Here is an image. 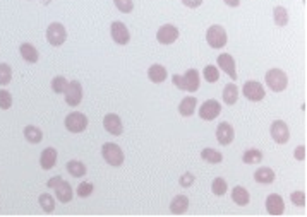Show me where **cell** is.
<instances>
[{"label":"cell","mask_w":307,"mask_h":217,"mask_svg":"<svg viewBox=\"0 0 307 217\" xmlns=\"http://www.w3.org/2000/svg\"><path fill=\"white\" fill-rule=\"evenodd\" d=\"M172 81H174V84L180 91L196 93V91L199 89V72H197L196 68H189V70L185 72L184 76H179V74H175V76L172 77Z\"/></svg>","instance_id":"6da1fadb"},{"label":"cell","mask_w":307,"mask_h":217,"mask_svg":"<svg viewBox=\"0 0 307 217\" xmlns=\"http://www.w3.org/2000/svg\"><path fill=\"white\" fill-rule=\"evenodd\" d=\"M268 88L275 93H282V91L287 89L288 86V77L282 68H271V70L266 72V77H265Z\"/></svg>","instance_id":"7a4b0ae2"},{"label":"cell","mask_w":307,"mask_h":217,"mask_svg":"<svg viewBox=\"0 0 307 217\" xmlns=\"http://www.w3.org/2000/svg\"><path fill=\"white\" fill-rule=\"evenodd\" d=\"M101 156L103 159L110 164V166H122L124 164V153L122 149H120L119 146L114 144V142H107V144H103L101 147Z\"/></svg>","instance_id":"3957f363"},{"label":"cell","mask_w":307,"mask_h":217,"mask_svg":"<svg viewBox=\"0 0 307 217\" xmlns=\"http://www.w3.org/2000/svg\"><path fill=\"white\" fill-rule=\"evenodd\" d=\"M206 41L211 48L220 50L227 45V31L223 29V26L220 24H213L210 29L206 31Z\"/></svg>","instance_id":"277c9868"},{"label":"cell","mask_w":307,"mask_h":217,"mask_svg":"<svg viewBox=\"0 0 307 217\" xmlns=\"http://www.w3.org/2000/svg\"><path fill=\"white\" fill-rule=\"evenodd\" d=\"M64 123H66V128L69 130V132L81 133L88 128V116L83 115V113H79V111H74V113H71V115L66 116V121H64Z\"/></svg>","instance_id":"5b68a950"},{"label":"cell","mask_w":307,"mask_h":217,"mask_svg":"<svg viewBox=\"0 0 307 217\" xmlns=\"http://www.w3.org/2000/svg\"><path fill=\"white\" fill-rule=\"evenodd\" d=\"M46 40L52 46H62L67 40V31L64 24L60 23H52L46 28Z\"/></svg>","instance_id":"8992f818"},{"label":"cell","mask_w":307,"mask_h":217,"mask_svg":"<svg viewBox=\"0 0 307 217\" xmlns=\"http://www.w3.org/2000/svg\"><path fill=\"white\" fill-rule=\"evenodd\" d=\"M66 103L69 106L76 108L81 105L83 101V86H81L79 81H71L67 84V89H66Z\"/></svg>","instance_id":"52a82bcc"},{"label":"cell","mask_w":307,"mask_h":217,"mask_svg":"<svg viewBox=\"0 0 307 217\" xmlns=\"http://www.w3.org/2000/svg\"><path fill=\"white\" fill-rule=\"evenodd\" d=\"M270 133L276 144H287L290 140V130L283 120H275L270 127Z\"/></svg>","instance_id":"ba28073f"},{"label":"cell","mask_w":307,"mask_h":217,"mask_svg":"<svg viewBox=\"0 0 307 217\" xmlns=\"http://www.w3.org/2000/svg\"><path fill=\"white\" fill-rule=\"evenodd\" d=\"M242 93H244V96L249 99V101H254V103H258V101H263L266 96V93H265V88L261 86V82H258V81H247L244 84V88H242Z\"/></svg>","instance_id":"9c48e42d"},{"label":"cell","mask_w":307,"mask_h":217,"mask_svg":"<svg viewBox=\"0 0 307 217\" xmlns=\"http://www.w3.org/2000/svg\"><path fill=\"white\" fill-rule=\"evenodd\" d=\"M110 33H112V38H114V41L117 43V45H127V43L131 41V33H129L127 26H125L124 23H120V21L112 23Z\"/></svg>","instance_id":"30bf717a"},{"label":"cell","mask_w":307,"mask_h":217,"mask_svg":"<svg viewBox=\"0 0 307 217\" xmlns=\"http://www.w3.org/2000/svg\"><path fill=\"white\" fill-rule=\"evenodd\" d=\"M157 40L162 43V45H172V43L179 40V29H177L174 24L162 26L157 33Z\"/></svg>","instance_id":"8fae6325"},{"label":"cell","mask_w":307,"mask_h":217,"mask_svg":"<svg viewBox=\"0 0 307 217\" xmlns=\"http://www.w3.org/2000/svg\"><path fill=\"white\" fill-rule=\"evenodd\" d=\"M220 113H222V106H220V103L216 101V99H208V101L202 103V106L199 108V116L206 121L215 120Z\"/></svg>","instance_id":"7c38bea8"},{"label":"cell","mask_w":307,"mask_h":217,"mask_svg":"<svg viewBox=\"0 0 307 217\" xmlns=\"http://www.w3.org/2000/svg\"><path fill=\"white\" fill-rule=\"evenodd\" d=\"M103 127L108 133H112V135H122L124 132V125H122V120H120L119 115H115V113H108L105 115V118H103Z\"/></svg>","instance_id":"4fadbf2b"},{"label":"cell","mask_w":307,"mask_h":217,"mask_svg":"<svg viewBox=\"0 0 307 217\" xmlns=\"http://www.w3.org/2000/svg\"><path fill=\"white\" fill-rule=\"evenodd\" d=\"M233 138H235V132H233V127L230 123L223 121V123H220L218 127H216V140H218L222 146L232 144Z\"/></svg>","instance_id":"5bb4252c"},{"label":"cell","mask_w":307,"mask_h":217,"mask_svg":"<svg viewBox=\"0 0 307 217\" xmlns=\"http://www.w3.org/2000/svg\"><path fill=\"white\" fill-rule=\"evenodd\" d=\"M218 67L222 68V70L227 74L230 79L237 81V70H235V60H233V56L230 53H222L218 56Z\"/></svg>","instance_id":"9a60e30c"},{"label":"cell","mask_w":307,"mask_h":217,"mask_svg":"<svg viewBox=\"0 0 307 217\" xmlns=\"http://www.w3.org/2000/svg\"><path fill=\"white\" fill-rule=\"evenodd\" d=\"M266 210L268 214L271 215H282L285 212V203H283V198L276 193H271L268 195L266 198Z\"/></svg>","instance_id":"2e32d148"},{"label":"cell","mask_w":307,"mask_h":217,"mask_svg":"<svg viewBox=\"0 0 307 217\" xmlns=\"http://www.w3.org/2000/svg\"><path fill=\"white\" fill-rule=\"evenodd\" d=\"M55 197H57L59 202L62 203H69L72 200V197H74V192H72V186L67 183V181H60V183L55 186Z\"/></svg>","instance_id":"e0dca14e"},{"label":"cell","mask_w":307,"mask_h":217,"mask_svg":"<svg viewBox=\"0 0 307 217\" xmlns=\"http://www.w3.org/2000/svg\"><path fill=\"white\" fill-rule=\"evenodd\" d=\"M57 158H59V154H57V149H54V147H46L45 151L41 153L40 156V164H41V168L43 169H52L57 164Z\"/></svg>","instance_id":"ac0fdd59"},{"label":"cell","mask_w":307,"mask_h":217,"mask_svg":"<svg viewBox=\"0 0 307 217\" xmlns=\"http://www.w3.org/2000/svg\"><path fill=\"white\" fill-rule=\"evenodd\" d=\"M187 209H189V198L185 195H177V197H174V200L170 202V212L175 215L185 214Z\"/></svg>","instance_id":"d6986e66"},{"label":"cell","mask_w":307,"mask_h":217,"mask_svg":"<svg viewBox=\"0 0 307 217\" xmlns=\"http://www.w3.org/2000/svg\"><path fill=\"white\" fill-rule=\"evenodd\" d=\"M19 53L28 63H36L38 58H40V53H38V50L34 48L31 43H23L19 48Z\"/></svg>","instance_id":"ffe728a7"},{"label":"cell","mask_w":307,"mask_h":217,"mask_svg":"<svg viewBox=\"0 0 307 217\" xmlns=\"http://www.w3.org/2000/svg\"><path fill=\"white\" fill-rule=\"evenodd\" d=\"M167 68L163 67V65H160V63H155V65H151V67L148 68V77H149V81L151 82H155V84H160V82H163L167 79Z\"/></svg>","instance_id":"44dd1931"},{"label":"cell","mask_w":307,"mask_h":217,"mask_svg":"<svg viewBox=\"0 0 307 217\" xmlns=\"http://www.w3.org/2000/svg\"><path fill=\"white\" fill-rule=\"evenodd\" d=\"M232 200L235 202L237 205L245 207L250 202V195L244 186H235V188L232 190Z\"/></svg>","instance_id":"7402d4cb"},{"label":"cell","mask_w":307,"mask_h":217,"mask_svg":"<svg viewBox=\"0 0 307 217\" xmlns=\"http://www.w3.org/2000/svg\"><path fill=\"white\" fill-rule=\"evenodd\" d=\"M196 106H197V99L192 98V96H187L180 101L179 105V113L182 116H192L194 111H196Z\"/></svg>","instance_id":"603a6c76"},{"label":"cell","mask_w":307,"mask_h":217,"mask_svg":"<svg viewBox=\"0 0 307 217\" xmlns=\"http://www.w3.org/2000/svg\"><path fill=\"white\" fill-rule=\"evenodd\" d=\"M23 133H24V138L29 142V144H40V142L43 140V132L38 127H34V125H28V127H24Z\"/></svg>","instance_id":"cb8c5ba5"},{"label":"cell","mask_w":307,"mask_h":217,"mask_svg":"<svg viewBox=\"0 0 307 217\" xmlns=\"http://www.w3.org/2000/svg\"><path fill=\"white\" fill-rule=\"evenodd\" d=\"M254 180L258 183H263V185H270L275 181V171L271 168H259L256 173H254Z\"/></svg>","instance_id":"d4e9b609"},{"label":"cell","mask_w":307,"mask_h":217,"mask_svg":"<svg viewBox=\"0 0 307 217\" xmlns=\"http://www.w3.org/2000/svg\"><path fill=\"white\" fill-rule=\"evenodd\" d=\"M66 169L69 171V175L74 176V178H83L86 173H88V169L81 161H76V159H72V161H69L66 164Z\"/></svg>","instance_id":"484cf974"},{"label":"cell","mask_w":307,"mask_h":217,"mask_svg":"<svg viewBox=\"0 0 307 217\" xmlns=\"http://www.w3.org/2000/svg\"><path fill=\"white\" fill-rule=\"evenodd\" d=\"M201 158L210 164H218L223 161V154L215 149H211V147H206V149L201 151Z\"/></svg>","instance_id":"4316f807"},{"label":"cell","mask_w":307,"mask_h":217,"mask_svg":"<svg viewBox=\"0 0 307 217\" xmlns=\"http://www.w3.org/2000/svg\"><path fill=\"white\" fill-rule=\"evenodd\" d=\"M237 99H239V88L235 84H228L223 89V101L227 105H235Z\"/></svg>","instance_id":"83f0119b"},{"label":"cell","mask_w":307,"mask_h":217,"mask_svg":"<svg viewBox=\"0 0 307 217\" xmlns=\"http://www.w3.org/2000/svg\"><path fill=\"white\" fill-rule=\"evenodd\" d=\"M263 161V153L258 149H247L242 156V163L245 164H258Z\"/></svg>","instance_id":"f1b7e54d"},{"label":"cell","mask_w":307,"mask_h":217,"mask_svg":"<svg viewBox=\"0 0 307 217\" xmlns=\"http://www.w3.org/2000/svg\"><path fill=\"white\" fill-rule=\"evenodd\" d=\"M273 19H275V24L280 26V28L287 26V24H288V12H287V9L282 7V6L275 7V11H273Z\"/></svg>","instance_id":"f546056e"},{"label":"cell","mask_w":307,"mask_h":217,"mask_svg":"<svg viewBox=\"0 0 307 217\" xmlns=\"http://www.w3.org/2000/svg\"><path fill=\"white\" fill-rule=\"evenodd\" d=\"M67 84H69V81L66 79V77L57 76V77H54V79H52V91H54V93H57V94H62V93H66Z\"/></svg>","instance_id":"4dcf8cb0"},{"label":"cell","mask_w":307,"mask_h":217,"mask_svg":"<svg viewBox=\"0 0 307 217\" xmlns=\"http://www.w3.org/2000/svg\"><path fill=\"white\" fill-rule=\"evenodd\" d=\"M38 202H40V205H41V209L45 210V212H54L55 209V200H54V197H52L50 193H41L40 195V198H38Z\"/></svg>","instance_id":"1f68e13d"},{"label":"cell","mask_w":307,"mask_h":217,"mask_svg":"<svg viewBox=\"0 0 307 217\" xmlns=\"http://www.w3.org/2000/svg\"><path fill=\"white\" fill-rule=\"evenodd\" d=\"M211 190H213L215 195L223 197V195L227 193V190H228V185H227V181H225L223 178H215L213 183H211Z\"/></svg>","instance_id":"d6a6232c"},{"label":"cell","mask_w":307,"mask_h":217,"mask_svg":"<svg viewBox=\"0 0 307 217\" xmlns=\"http://www.w3.org/2000/svg\"><path fill=\"white\" fill-rule=\"evenodd\" d=\"M12 79V68L9 63H0V86H7Z\"/></svg>","instance_id":"836d02e7"},{"label":"cell","mask_w":307,"mask_h":217,"mask_svg":"<svg viewBox=\"0 0 307 217\" xmlns=\"http://www.w3.org/2000/svg\"><path fill=\"white\" fill-rule=\"evenodd\" d=\"M202 74H204V79L208 82H211V84L220 79V72H218V68H216L215 65H206Z\"/></svg>","instance_id":"e575fe53"},{"label":"cell","mask_w":307,"mask_h":217,"mask_svg":"<svg viewBox=\"0 0 307 217\" xmlns=\"http://www.w3.org/2000/svg\"><path fill=\"white\" fill-rule=\"evenodd\" d=\"M93 190H94L93 183H89V181H83V183L77 186V195H79L81 198H86L93 193Z\"/></svg>","instance_id":"d590c367"},{"label":"cell","mask_w":307,"mask_h":217,"mask_svg":"<svg viewBox=\"0 0 307 217\" xmlns=\"http://www.w3.org/2000/svg\"><path fill=\"white\" fill-rule=\"evenodd\" d=\"M114 4L120 12H124V14H129V12H132V9H134L132 0H114Z\"/></svg>","instance_id":"8d00e7d4"},{"label":"cell","mask_w":307,"mask_h":217,"mask_svg":"<svg viewBox=\"0 0 307 217\" xmlns=\"http://www.w3.org/2000/svg\"><path fill=\"white\" fill-rule=\"evenodd\" d=\"M12 106V94L9 91L2 89L0 91V108L2 110H9Z\"/></svg>","instance_id":"74e56055"},{"label":"cell","mask_w":307,"mask_h":217,"mask_svg":"<svg viewBox=\"0 0 307 217\" xmlns=\"http://www.w3.org/2000/svg\"><path fill=\"white\" fill-rule=\"evenodd\" d=\"M290 200H292V203H295L297 207H304L305 205V195L302 192H293L290 195Z\"/></svg>","instance_id":"f35d334b"},{"label":"cell","mask_w":307,"mask_h":217,"mask_svg":"<svg viewBox=\"0 0 307 217\" xmlns=\"http://www.w3.org/2000/svg\"><path fill=\"white\" fill-rule=\"evenodd\" d=\"M194 180H196V178H194L192 173H184V175L180 176V185H182L184 188H189V186H192Z\"/></svg>","instance_id":"ab89813d"},{"label":"cell","mask_w":307,"mask_h":217,"mask_svg":"<svg viewBox=\"0 0 307 217\" xmlns=\"http://www.w3.org/2000/svg\"><path fill=\"white\" fill-rule=\"evenodd\" d=\"M295 159L297 161H304L305 159V147L304 146H299L295 149Z\"/></svg>","instance_id":"60d3db41"},{"label":"cell","mask_w":307,"mask_h":217,"mask_svg":"<svg viewBox=\"0 0 307 217\" xmlns=\"http://www.w3.org/2000/svg\"><path fill=\"white\" fill-rule=\"evenodd\" d=\"M182 4L189 9H197L202 4V0H182Z\"/></svg>","instance_id":"b9f144b4"},{"label":"cell","mask_w":307,"mask_h":217,"mask_svg":"<svg viewBox=\"0 0 307 217\" xmlns=\"http://www.w3.org/2000/svg\"><path fill=\"white\" fill-rule=\"evenodd\" d=\"M60 181H62V176H54V178H50V180L46 181V186H48V188H55Z\"/></svg>","instance_id":"7bdbcfd3"},{"label":"cell","mask_w":307,"mask_h":217,"mask_svg":"<svg viewBox=\"0 0 307 217\" xmlns=\"http://www.w3.org/2000/svg\"><path fill=\"white\" fill-rule=\"evenodd\" d=\"M228 7H239L240 6V0H223Z\"/></svg>","instance_id":"ee69618b"}]
</instances>
